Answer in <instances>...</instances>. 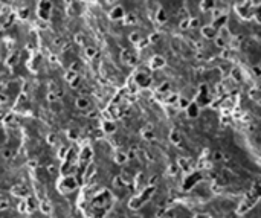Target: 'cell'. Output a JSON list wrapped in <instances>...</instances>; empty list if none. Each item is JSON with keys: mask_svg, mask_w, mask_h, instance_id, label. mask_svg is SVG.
Here are the masks:
<instances>
[{"mask_svg": "<svg viewBox=\"0 0 261 218\" xmlns=\"http://www.w3.org/2000/svg\"><path fill=\"white\" fill-rule=\"evenodd\" d=\"M182 29V31H186V29H190V18H183V20L180 22V26H179Z\"/></svg>", "mask_w": 261, "mask_h": 218, "instance_id": "d590c367", "label": "cell"}, {"mask_svg": "<svg viewBox=\"0 0 261 218\" xmlns=\"http://www.w3.org/2000/svg\"><path fill=\"white\" fill-rule=\"evenodd\" d=\"M28 192L29 191H28V188L25 185H17V186L12 188V194H14V195H17V197H26Z\"/></svg>", "mask_w": 261, "mask_h": 218, "instance_id": "9a60e30c", "label": "cell"}, {"mask_svg": "<svg viewBox=\"0 0 261 218\" xmlns=\"http://www.w3.org/2000/svg\"><path fill=\"white\" fill-rule=\"evenodd\" d=\"M115 2H116V0H107L109 5H115Z\"/></svg>", "mask_w": 261, "mask_h": 218, "instance_id": "03108f58", "label": "cell"}, {"mask_svg": "<svg viewBox=\"0 0 261 218\" xmlns=\"http://www.w3.org/2000/svg\"><path fill=\"white\" fill-rule=\"evenodd\" d=\"M200 32H202V35H203V38H214L217 34V28L215 26H212V25H206V26H203L202 29H200Z\"/></svg>", "mask_w": 261, "mask_h": 218, "instance_id": "9c48e42d", "label": "cell"}, {"mask_svg": "<svg viewBox=\"0 0 261 218\" xmlns=\"http://www.w3.org/2000/svg\"><path fill=\"white\" fill-rule=\"evenodd\" d=\"M176 171H177V168L174 166V165H171V166L168 168V174H170V176H176V174H177Z\"/></svg>", "mask_w": 261, "mask_h": 218, "instance_id": "f907efd6", "label": "cell"}, {"mask_svg": "<svg viewBox=\"0 0 261 218\" xmlns=\"http://www.w3.org/2000/svg\"><path fill=\"white\" fill-rule=\"evenodd\" d=\"M70 169H72V165L69 163V162H66L64 165H63V168H61V172L64 174V176H70Z\"/></svg>", "mask_w": 261, "mask_h": 218, "instance_id": "836d02e7", "label": "cell"}, {"mask_svg": "<svg viewBox=\"0 0 261 218\" xmlns=\"http://www.w3.org/2000/svg\"><path fill=\"white\" fill-rule=\"evenodd\" d=\"M215 3H217V0H203V2L200 3V9L203 12L212 11V9L215 8Z\"/></svg>", "mask_w": 261, "mask_h": 218, "instance_id": "5bb4252c", "label": "cell"}, {"mask_svg": "<svg viewBox=\"0 0 261 218\" xmlns=\"http://www.w3.org/2000/svg\"><path fill=\"white\" fill-rule=\"evenodd\" d=\"M26 206H28V209H31V211H34V209H37L38 207V203H37V200L34 197H29V198H26Z\"/></svg>", "mask_w": 261, "mask_h": 218, "instance_id": "d4e9b609", "label": "cell"}, {"mask_svg": "<svg viewBox=\"0 0 261 218\" xmlns=\"http://www.w3.org/2000/svg\"><path fill=\"white\" fill-rule=\"evenodd\" d=\"M66 153H67V148H61V151H60V157L63 159V157H64V154H66Z\"/></svg>", "mask_w": 261, "mask_h": 218, "instance_id": "6f0895ef", "label": "cell"}, {"mask_svg": "<svg viewBox=\"0 0 261 218\" xmlns=\"http://www.w3.org/2000/svg\"><path fill=\"white\" fill-rule=\"evenodd\" d=\"M226 23H228V14H221V15H219L217 18L212 20V26H215L217 29H220V28L226 26Z\"/></svg>", "mask_w": 261, "mask_h": 218, "instance_id": "7c38bea8", "label": "cell"}, {"mask_svg": "<svg viewBox=\"0 0 261 218\" xmlns=\"http://www.w3.org/2000/svg\"><path fill=\"white\" fill-rule=\"evenodd\" d=\"M177 102H179V107H180L182 110H185L188 107V104H190V101H188L186 98H183V96H179Z\"/></svg>", "mask_w": 261, "mask_h": 218, "instance_id": "f546056e", "label": "cell"}, {"mask_svg": "<svg viewBox=\"0 0 261 218\" xmlns=\"http://www.w3.org/2000/svg\"><path fill=\"white\" fill-rule=\"evenodd\" d=\"M55 44H61V38H57V40H55Z\"/></svg>", "mask_w": 261, "mask_h": 218, "instance_id": "e7e4bbea", "label": "cell"}, {"mask_svg": "<svg viewBox=\"0 0 261 218\" xmlns=\"http://www.w3.org/2000/svg\"><path fill=\"white\" fill-rule=\"evenodd\" d=\"M115 131H116L115 120H110V119L104 120V122H103V133H105V134H115Z\"/></svg>", "mask_w": 261, "mask_h": 218, "instance_id": "8fae6325", "label": "cell"}, {"mask_svg": "<svg viewBox=\"0 0 261 218\" xmlns=\"http://www.w3.org/2000/svg\"><path fill=\"white\" fill-rule=\"evenodd\" d=\"M47 140H49V143H55L57 137L54 136V134H49V137H47Z\"/></svg>", "mask_w": 261, "mask_h": 218, "instance_id": "9f6ffc18", "label": "cell"}, {"mask_svg": "<svg viewBox=\"0 0 261 218\" xmlns=\"http://www.w3.org/2000/svg\"><path fill=\"white\" fill-rule=\"evenodd\" d=\"M249 96H250L252 99L258 101V98H260V90H258V87H254V89H250V90H249Z\"/></svg>", "mask_w": 261, "mask_h": 218, "instance_id": "1f68e13d", "label": "cell"}, {"mask_svg": "<svg viewBox=\"0 0 261 218\" xmlns=\"http://www.w3.org/2000/svg\"><path fill=\"white\" fill-rule=\"evenodd\" d=\"M11 119H12V114H8L6 118H5V122H9V120H11Z\"/></svg>", "mask_w": 261, "mask_h": 218, "instance_id": "be15d7a7", "label": "cell"}, {"mask_svg": "<svg viewBox=\"0 0 261 218\" xmlns=\"http://www.w3.org/2000/svg\"><path fill=\"white\" fill-rule=\"evenodd\" d=\"M170 90H171V84H170V82H168V81L162 82V84L157 87V93H165V95H167V93H168V92H170Z\"/></svg>", "mask_w": 261, "mask_h": 218, "instance_id": "603a6c76", "label": "cell"}, {"mask_svg": "<svg viewBox=\"0 0 261 218\" xmlns=\"http://www.w3.org/2000/svg\"><path fill=\"white\" fill-rule=\"evenodd\" d=\"M18 211L20 212H26L28 211V206H26V201H22L20 205H18Z\"/></svg>", "mask_w": 261, "mask_h": 218, "instance_id": "681fc988", "label": "cell"}, {"mask_svg": "<svg viewBox=\"0 0 261 218\" xmlns=\"http://www.w3.org/2000/svg\"><path fill=\"white\" fill-rule=\"evenodd\" d=\"M121 61L124 63V64H128V66H136L138 64V57L132 54L130 50L127 49H122L121 52Z\"/></svg>", "mask_w": 261, "mask_h": 218, "instance_id": "277c9868", "label": "cell"}, {"mask_svg": "<svg viewBox=\"0 0 261 218\" xmlns=\"http://www.w3.org/2000/svg\"><path fill=\"white\" fill-rule=\"evenodd\" d=\"M147 40H148L150 44H154V43H157L159 40H161V34H159V32H153V34H150V37L147 38Z\"/></svg>", "mask_w": 261, "mask_h": 218, "instance_id": "4316f807", "label": "cell"}, {"mask_svg": "<svg viewBox=\"0 0 261 218\" xmlns=\"http://www.w3.org/2000/svg\"><path fill=\"white\" fill-rule=\"evenodd\" d=\"M57 99H58V95L55 92H49V93H47V101H49V102H55Z\"/></svg>", "mask_w": 261, "mask_h": 218, "instance_id": "f35d334b", "label": "cell"}, {"mask_svg": "<svg viewBox=\"0 0 261 218\" xmlns=\"http://www.w3.org/2000/svg\"><path fill=\"white\" fill-rule=\"evenodd\" d=\"M141 38H142V35H141V34H139L138 31H134V32H132V34L128 35V40H130V43H133V44H138Z\"/></svg>", "mask_w": 261, "mask_h": 218, "instance_id": "cb8c5ba5", "label": "cell"}, {"mask_svg": "<svg viewBox=\"0 0 261 218\" xmlns=\"http://www.w3.org/2000/svg\"><path fill=\"white\" fill-rule=\"evenodd\" d=\"M133 81L136 82L139 87H147L150 84V76L147 73H144V72H136V73H134Z\"/></svg>", "mask_w": 261, "mask_h": 218, "instance_id": "52a82bcc", "label": "cell"}, {"mask_svg": "<svg viewBox=\"0 0 261 218\" xmlns=\"http://www.w3.org/2000/svg\"><path fill=\"white\" fill-rule=\"evenodd\" d=\"M69 137L70 139H76V137H78V131H76V130H69Z\"/></svg>", "mask_w": 261, "mask_h": 218, "instance_id": "816d5d0a", "label": "cell"}, {"mask_svg": "<svg viewBox=\"0 0 261 218\" xmlns=\"http://www.w3.org/2000/svg\"><path fill=\"white\" fill-rule=\"evenodd\" d=\"M142 137L145 140H154V139H156V134H154V131H151L150 127H148V128L142 130Z\"/></svg>", "mask_w": 261, "mask_h": 218, "instance_id": "7402d4cb", "label": "cell"}, {"mask_svg": "<svg viewBox=\"0 0 261 218\" xmlns=\"http://www.w3.org/2000/svg\"><path fill=\"white\" fill-rule=\"evenodd\" d=\"M148 44H150V43H148V40H147V38H141V40H139V43H138L136 46L139 47V49H144V47H145V46H148Z\"/></svg>", "mask_w": 261, "mask_h": 218, "instance_id": "ab89813d", "label": "cell"}, {"mask_svg": "<svg viewBox=\"0 0 261 218\" xmlns=\"http://www.w3.org/2000/svg\"><path fill=\"white\" fill-rule=\"evenodd\" d=\"M51 8L52 5L49 0H40V5H38V17L41 18V20L47 22L51 18Z\"/></svg>", "mask_w": 261, "mask_h": 218, "instance_id": "7a4b0ae2", "label": "cell"}, {"mask_svg": "<svg viewBox=\"0 0 261 218\" xmlns=\"http://www.w3.org/2000/svg\"><path fill=\"white\" fill-rule=\"evenodd\" d=\"M38 207H40V211L41 212H45V214H51L52 212V206H51V203L49 201H46V200H43L40 205H38Z\"/></svg>", "mask_w": 261, "mask_h": 218, "instance_id": "ffe728a7", "label": "cell"}, {"mask_svg": "<svg viewBox=\"0 0 261 218\" xmlns=\"http://www.w3.org/2000/svg\"><path fill=\"white\" fill-rule=\"evenodd\" d=\"M76 185H78L76 178L70 174V176H66L61 180V183H60V191L61 192H70V191H74L75 188H76Z\"/></svg>", "mask_w": 261, "mask_h": 218, "instance_id": "6da1fadb", "label": "cell"}, {"mask_svg": "<svg viewBox=\"0 0 261 218\" xmlns=\"http://www.w3.org/2000/svg\"><path fill=\"white\" fill-rule=\"evenodd\" d=\"M18 101H20V102H25V101H26V95L22 93V95H20V99H18Z\"/></svg>", "mask_w": 261, "mask_h": 218, "instance_id": "91938a15", "label": "cell"}, {"mask_svg": "<svg viewBox=\"0 0 261 218\" xmlns=\"http://www.w3.org/2000/svg\"><path fill=\"white\" fill-rule=\"evenodd\" d=\"M47 171H49V174H57V168L49 165V166H47Z\"/></svg>", "mask_w": 261, "mask_h": 218, "instance_id": "db71d44e", "label": "cell"}, {"mask_svg": "<svg viewBox=\"0 0 261 218\" xmlns=\"http://www.w3.org/2000/svg\"><path fill=\"white\" fill-rule=\"evenodd\" d=\"M214 41H215V46H217V47H221V49H223V47H226V44H228L226 38L221 37V35H219V34H217V35L214 37Z\"/></svg>", "mask_w": 261, "mask_h": 218, "instance_id": "d6986e66", "label": "cell"}, {"mask_svg": "<svg viewBox=\"0 0 261 218\" xmlns=\"http://www.w3.org/2000/svg\"><path fill=\"white\" fill-rule=\"evenodd\" d=\"M75 43H78L80 46H86V37L83 35V34H76L75 35Z\"/></svg>", "mask_w": 261, "mask_h": 218, "instance_id": "d6a6232c", "label": "cell"}, {"mask_svg": "<svg viewBox=\"0 0 261 218\" xmlns=\"http://www.w3.org/2000/svg\"><path fill=\"white\" fill-rule=\"evenodd\" d=\"M185 110H186L188 118H191V119L199 118V114H200V105L197 101H190V104H188V107Z\"/></svg>", "mask_w": 261, "mask_h": 218, "instance_id": "5b68a950", "label": "cell"}, {"mask_svg": "<svg viewBox=\"0 0 261 218\" xmlns=\"http://www.w3.org/2000/svg\"><path fill=\"white\" fill-rule=\"evenodd\" d=\"M9 207V201L8 200H2L0 201V211H5V209H8Z\"/></svg>", "mask_w": 261, "mask_h": 218, "instance_id": "7dc6e473", "label": "cell"}, {"mask_svg": "<svg viewBox=\"0 0 261 218\" xmlns=\"http://www.w3.org/2000/svg\"><path fill=\"white\" fill-rule=\"evenodd\" d=\"M179 165H180V166L185 169V171H188V169H190V165L186 163V159H179Z\"/></svg>", "mask_w": 261, "mask_h": 218, "instance_id": "60d3db41", "label": "cell"}, {"mask_svg": "<svg viewBox=\"0 0 261 218\" xmlns=\"http://www.w3.org/2000/svg\"><path fill=\"white\" fill-rule=\"evenodd\" d=\"M58 89H60V87H58L57 82H52V81L49 82V92H57Z\"/></svg>", "mask_w": 261, "mask_h": 218, "instance_id": "c3c4849f", "label": "cell"}, {"mask_svg": "<svg viewBox=\"0 0 261 218\" xmlns=\"http://www.w3.org/2000/svg\"><path fill=\"white\" fill-rule=\"evenodd\" d=\"M156 22L161 23V25H163V23L168 22V12L163 8H159L157 9V12H156Z\"/></svg>", "mask_w": 261, "mask_h": 218, "instance_id": "4fadbf2b", "label": "cell"}, {"mask_svg": "<svg viewBox=\"0 0 261 218\" xmlns=\"http://www.w3.org/2000/svg\"><path fill=\"white\" fill-rule=\"evenodd\" d=\"M156 180H157V177L154 176L153 178H150V185H154V183H156Z\"/></svg>", "mask_w": 261, "mask_h": 218, "instance_id": "94428289", "label": "cell"}, {"mask_svg": "<svg viewBox=\"0 0 261 218\" xmlns=\"http://www.w3.org/2000/svg\"><path fill=\"white\" fill-rule=\"evenodd\" d=\"M231 78L234 79V81H237V82L243 81V76H241V70L237 69V67H234V69L231 70Z\"/></svg>", "mask_w": 261, "mask_h": 218, "instance_id": "44dd1931", "label": "cell"}, {"mask_svg": "<svg viewBox=\"0 0 261 218\" xmlns=\"http://www.w3.org/2000/svg\"><path fill=\"white\" fill-rule=\"evenodd\" d=\"M165 58L161 57V55H153L151 60H150V67H151L153 70H157V69H162L163 66H165Z\"/></svg>", "mask_w": 261, "mask_h": 218, "instance_id": "ba28073f", "label": "cell"}, {"mask_svg": "<svg viewBox=\"0 0 261 218\" xmlns=\"http://www.w3.org/2000/svg\"><path fill=\"white\" fill-rule=\"evenodd\" d=\"M115 162L118 165H124L125 162H128V157H127V153H122V151H118L115 154Z\"/></svg>", "mask_w": 261, "mask_h": 218, "instance_id": "ac0fdd59", "label": "cell"}, {"mask_svg": "<svg viewBox=\"0 0 261 218\" xmlns=\"http://www.w3.org/2000/svg\"><path fill=\"white\" fill-rule=\"evenodd\" d=\"M122 20H124V25H127V26L128 25H136V23H138V17H136V14H134V12H128V14L125 12V15H124Z\"/></svg>", "mask_w": 261, "mask_h": 218, "instance_id": "2e32d148", "label": "cell"}, {"mask_svg": "<svg viewBox=\"0 0 261 218\" xmlns=\"http://www.w3.org/2000/svg\"><path fill=\"white\" fill-rule=\"evenodd\" d=\"M170 142L173 145H180L182 136H180V133H179L177 130H171V131H170Z\"/></svg>", "mask_w": 261, "mask_h": 218, "instance_id": "e0dca14e", "label": "cell"}, {"mask_svg": "<svg viewBox=\"0 0 261 218\" xmlns=\"http://www.w3.org/2000/svg\"><path fill=\"white\" fill-rule=\"evenodd\" d=\"M177 99H179V95H177V93H171V95L165 99V104H168V105H174V104L177 102Z\"/></svg>", "mask_w": 261, "mask_h": 218, "instance_id": "83f0119b", "label": "cell"}, {"mask_svg": "<svg viewBox=\"0 0 261 218\" xmlns=\"http://www.w3.org/2000/svg\"><path fill=\"white\" fill-rule=\"evenodd\" d=\"M211 12H212V20H214V18H217L219 15H221V14H223V11H221V9H217V8H214Z\"/></svg>", "mask_w": 261, "mask_h": 218, "instance_id": "ee69618b", "label": "cell"}, {"mask_svg": "<svg viewBox=\"0 0 261 218\" xmlns=\"http://www.w3.org/2000/svg\"><path fill=\"white\" fill-rule=\"evenodd\" d=\"M113 185H115L116 188H124L125 182H124V178L121 177V176H116V177L113 178Z\"/></svg>", "mask_w": 261, "mask_h": 218, "instance_id": "f1b7e54d", "label": "cell"}, {"mask_svg": "<svg viewBox=\"0 0 261 218\" xmlns=\"http://www.w3.org/2000/svg\"><path fill=\"white\" fill-rule=\"evenodd\" d=\"M75 105H76V108H80L81 111H86L90 107V99L87 98V96H78L75 101Z\"/></svg>", "mask_w": 261, "mask_h": 218, "instance_id": "30bf717a", "label": "cell"}, {"mask_svg": "<svg viewBox=\"0 0 261 218\" xmlns=\"http://www.w3.org/2000/svg\"><path fill=\"white\" fill-rule=\"evenodd\" d=\"M70 70H74V72H76V73H78V72H81V69H83V64H81L80 61H74L70 64V67H69Z\"/></svg>", "mask_w": 261, "mask_h": 218, "instance_id": "4dcf8cb0", "label": "cell"}, {"mask_svg": "<svg viewBox=\"0 0 261 218\" xmlns=\"http://www.w3.org/2000/svg\"><path fill=\"white\" fill-rule=\"evenodd\" d=\"M2 156L6 159V160H9V159L12 157V151H11V148H5L3 149V153H2Z\"/></svg>", "mask_w": 261, "mask_h": 218, "instance_id": "74e56055", "label": "cell"}, {"mask_svg": "<svg viewBox=\"0 0 261 218\" xmlns=\"http://www.w3.org/2000/svg\"><path fill=\"white\" fill-rule=\"evenodd\" d=\"M96 116H98V111H96V110H93L92 113H89V118H96Z\"/></svg>", "mask_w": 261, "mask_h": 218, "instance_id": "680465c9", "label": "cell"}, {"mask_svg": "<svg viewBox=\"0 0 261 218\" xmlns=\"http://www.w3.org/2000/svg\"><path fill=\"white\" fill-rule=\"evenodd\" d=\"M200 178H202V174L200 172H191L190 176L186 177V180L183 182V189L188 191V189H191V188H194L197 183H199Z\"/></svg>", "mask_w": 261, "mask_h": 218, "instance_id": "3957f363", "label": "cell"}, {"mask_svg": "<svg viewBox=\"0 0 261 218\" xmlns=\"http://www.w3.org/2000/svg\"><path fill=\"white\" fill-rule=\"evenodd\" d=\"M212 159H214L215 162H221L223 160V151H215L212 154Z\"/></svg>", "mask_w": 261, "mask_h": 218, "instance_id": "8d00e7d4", "label": "cell"}, {"mask_svg": "<svg viewBox=\"0 0 261 218\" xmlns=\"http://www.w3.org/2000/svg\"><path fill=\"white\" fill-rule=\"evenodd\" d=\"M199 26V18H190V28L194 29Z\"/></svg>", "mask_w": 261, "mask_h": 218, "instance_id": "f6af8a7d", "label": "cell"}, {"mask_svg": "<svg viewBox=\"0 0 261 218\" xmlns=\"http://www.w3.org/2000/svg\"><path fill=\"white\" fill-rule=\"evenodd\" d=\"M8 101V95H5V93H0V105L2 104H5Z\"/></svg>", "mask_w": 261, "mask_h": 218, "instance_id": "f5cc1de1", "label": "cell"}, {"mask_svg": "<svg viewBox=\"0 0 261 218\" xmlns=\"http://www.w3.org/2000/svg\"><path fill=\"white\" fill-rule=\"evenodd\" d=\"M96 54H98V49L95 46H87L86 47V57L87 58H95Z\"/></svg>", "mask_w": 261, "mask_h": 218, "instance_id": "484cf974", "label": "cell"}, {"mask_svg": "<svg viewBox=\"0 0 261 218\" xmlns=\"http://www.w3.org/2000/svg\"><path fill=\"white\" fill-rule=\"evenodd\" d=\"M223 160H225V162H231V154L223 153Z\"/></svg>", "mask_w": 261, "mask_h": 218, "instance_id": "11a10c76", "label": "cell"}, {"mask_svg": "<svg viewBox=\"0 0 261 218\" xmlns=\"http://www.w3.org/2000/svg\"><path fill=\"white\" fill-rule=\"evenodd\" d=\"M124 15H125V9L121 6V5H115V6L110 9V12H109V17L112 18V20H115V22L122 20Z\"/></svg>", "mask_w": 261, "mask_h": 218, "instance_id": "8992f818", "label": "cell"}, {"mask_svg": "<svg viewBox=\"0 0 261 218\" xmlns=\"http://www.w3.org/2000/svg\"><path fill=\"white\" fill-rule=\"evenodd\" d=\"M231 55H232V49H225V47H223V52H221V57L228 60V58H231Z\"/></svg>", "mask_w": 261, "mask_h": 218, "instance_id": "b9f144b4", "label": "cell"}, {"mask_svg": "<svg viewBox=\"0 0 261 218\" xmlns=\"http://www.w3.org/2000/svg\"><path fill=\"white\" fill-rule=\"evenodd\" d=\"M179 14H180V15L183 17V15H185V14H186V9H185V8H182L180 11H179Z\"/></svg>", "mask_w": 261, "mask_h": 218, "instance_id": "6125c7cd", "label": "cell"}, {"mask_svg": "<svg viewBox=\"0 0 261 218\" xmlns=\"http://www.w3.org/2000/svg\"><path fill=\"white\" fill-rule=\"evenodd\" d=\"M252 72H254L255 76H261V67H260L258 64H255V66L252 67Z\"/></svg>", "mask_w": 261, "mask_h": 218, "instance_id": "bcb514c9", "label": "cell"}, {"mask_svg": "<svg viewBox=\"0 0 261 218\" xmlns=\"http://www.w3.org/2000/svg\"><path fill=\"white\" fill-rule=\"evenodd\" d=\"M28 12H29V9L28 8H23V9L18 11V17H20V18H26L28 17Z\"/></svg>", "mask_w": 261, "mask_h": 218, "instance_id": "7bdbcfd3", "label": "cell"}, {"mask_svg": "<svg viewBox=\"0 0 261 218\" xmlns=\"http://www.w3.org/2000/svg\"><path fill=\"white\" fill-rule=\"evenodd\" d=\"M76 75H78L76 72H74V70H70V69H69V70L66 72V76H64V78H66V81H67V82H70V81L76 76Z\"/></svg>", "mask_w": 261, "mask_h": 218, "instance_id": "e575fe53", "label": "cell"}]
</instances>
